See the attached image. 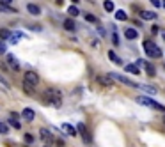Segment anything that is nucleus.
Here are the masks:
<instances>
[{"mask_svg":"<svg viewBox=\"0 0 165 147\" xmlns=\"http://www.w3.org/2000/svg\"><path fill=\"white\" fill-rule=\"evenodd\" d=\"M43 96H44V101H46L48 105H53V106H57V108L62 105V92L59 91V89H55V87L46 89Z\"/></svg>","mask_w":165,"mask_h":147,"instance_id":"1","label":"nucleus"},{"mask_svg":"<svg viewBox=\"0 0 165 147\" xmlns=\"http://www.w3.org/2000/svg\"><path fill=\"white\" fill-rule=\"evenodd\" d=\"M142 48H144V51H146V55L151 57V59H158V57H162V50L158 48L153 41H144L142 43Z\"/></svg>","mask_w":165,"mask_h":147,"instance_id":"2","label":"nucleus"},{"mask_svg":"<svg viewBox=\"0 0 165 147\" xmlns=\"http://www.w3.org/2000/svg\"><path fill=\"white\" fill-rule=\"evenodd\" d=\"M137 103L146 105V106H149V108H155V110H158V112H165V106L163 105H160V103H156L155 99L146 98V96H138V98H137Z\"/></svg>","mask_w":165,"mask_h":147,"instance_id":"3","label":"nucleus"},{"mask_svg":"<svg viewBox=\"0 0 165 147\" xmlns=\"http://www.w3.org/2000/svg\"><path fill=\"white\" fill-rule=\"evenodd\" d=\"M23 82H25V84H29V85H32V87H36V85H39L41 78H39V75H37L36 71H25V75H23Z\"/></svg>","mask_w":165,"mask_h":147,"instance_id":"4","label":"nucleus"},{"mask_svg":"<svg viewBox=\"0 0 165 147\" xmlns=\"http://www.w3.org/2000/svg\"><path fill=\"white\" fill-rule=\"evenodd\" d=\"M76 129H78V133L82 135V140L85 142V144H91V142H93V138H91V133H89V129H87V126L84 124V122H78Z\"/></svg>","mask_w":165,"mask_h":147,"instance_id":"5","label":"nucleus"},{"mask_svg":"<svg viewBox=\"0 0 165 147\" xmlns=\"http://www.w3.org/2000/svg\"><path fill=\"white\" fill-rule=\"evenodd\" d=\"M108 76L112 78V80H115V82H121V84L124 85H130V87H138V84H135V82H130L126 76H122V75H119V73H110Z\"/></svg>","mask_w":165,"mask_h":147,"instance_id":"6","label":"nucleus"},{"mask_svg":"<svg viewBox=\"0 0 165 147\" xmlns=\"http://www.w3.org/2000/svg\"><path fill=\"white\" fill-rule=\"evenodd\" d=\"M7 66H9V69H13V71H20V62H18V59H16L13 53H7Z\"/></svg>","mask_w":165,"mask_h":147,"instance_id":"7","label":"nucleus"},{"mask_svg":"<svg viewBox=\"0 0 165 147\" xmlns=\"http://www.w3.org/2000/svg\"><path fill=\"white\" fill-rule=\"evenodd\" d=\"M137 64H142L144 67H146V73L149 75V76H156V69H155V66L149 62H144V60H138Z\"/></svg>","mask_w":165,"mask_h":147,"instance_id":"8","label":"nucleus"},{"mask_svg":"<svg viewBox=\"0 0 165 147\" xmlns=\"http://www.w3.org/2000/svg\"><path fill=\"white\" fill-rule=\"evenodd\" d=\"M22 117L25 120H34V117H36V112L32 110V108H23V112H22Z\"/></svg>","mask_w":165,"mask_h":147,"instance_id":"9","label":"nucleus"},{"mask_svg":"<svg viewBox=\"0 0 165 147\" xmlns=\"http://www.w3.org/2000/svg\"><path fill=\"white\" fill-rule=\"evenodd\" d=\"M96 80H98V84H100V85H105V87L112 85V82H110L112 78L108 76V75H98V76H96Z\"/></svg>","mask_w":165,"mask_h":147,"instance_id":"10","label":"nucleus"},{"mask_svg":"<svg viewBox=\"0 0 165 147\" xmlns=\"http://www.w3.org/2000/svg\"><path fill=\"white\" fill-rule=\"evenodd\" d=\"M13 37V32L7 30V28H0V41H11Z\"/></svg>","mask_w":165,"mask_h":147,"instance_id":"11","label":"nucleus"},{"mask_svg":"<svg viewBox=\"0 0 165 147\" xmlns=\"http://www.w3.org/2000/svg\"><path fill=\"white\" fill-rule=\"evenodd\" d=\"M64 28H66V30H69V32L76 30V23H75V20H71V18H66V20H64Z\"/></svg>","mask_w":165,"mask_h":147,"instance_id":"12","label":"nucleus"},{"mask_svg":"<svg viewBox=\"0 0 165 147\" xmlns=\"http://www.w3.org/2000/svg\"><path fill=\"white\" fill-rule=\"evenodd\" d=\"M60 128H62V129H64L68 135H71V137H75V135L78 133V129H75V128H73L71 124H68V122H64V124H62Z\"/></svg>","mask_w":165,"mask_h":147,"instance_id":"13","label":"nucleus"},{"mask_svg":"<svg viewBox=\"0 0 165 147\" xmlns=\"http://www.w3.org/2000/svg\"><path fill=\"white\" fill-rule=\"evenodd\" d=\"M27 11H29L32 16H39V14H41V9H39V6H36V4H29V6H27Z\"/></svg>","mask_w":165,"mask_h":147,"instance_id":"14","label":"nucleus"},{"mask_svg":"<svg viewBox=\"0 0 165 147\" xmlns=\"http://www.w3.org/2000/svg\"><path fill=\"white\" fill-rule=\"evenodd\" d=\"M124 35H126V39H137V37H138V32H137L135 28H126V30H124Z\"/></svg>","mask_w":165,"mask_h":147,"instance_id":"15","label":"nucleus"},{"mask_svg":"<svg viewBox=\"0 0 165 147\" xmlns=\"http://www.w3.org/2000/svg\"><path fill=\"white\" fill-rule=\"evenodd\" d=\"M39 135H41V138H43L44 142H50V140H53V137H52V133L50 131H48V129H41V131H39Z\"/></svg>","mask_w":165,"mask_h":147,"instance_id":"16","label":"nucleus"},{"mask_svg":"<svg viewBox=\"0 0 165 147\" xmlns=\"http://www.w3.org/2000/svg\"><path fill=\"white\" fill-rule=\"evenodd\" d=\"M140 18H142V20H156V14L151 13V11H142V13H140Z\"/></svg>","mask_w":165,"mask_h":147,"instance_id":"17","label":"nucleus"},{"mask_svg":"<svg viewBox=\"0 0 165 147\" xmlns=\"http://www.w3.org/2000/svg\"><path fill=\"white\" fill-rule=\"evenodd\" d=\"M146 94H156V87H151V85H138Z\"/></svg>","mask_w":165,"mask_h":147,"instance_id":"18","label":"nucleus"},{"mask_svg":"<svg viewBox=\"0 0 165 147\" xmlns=\"http://www.w3.org/2000/svg\"><path fill=\"white\" fill-rule=\"evenodd\" d=\"M124 69L128 71V73H133V75H138V73H140V69L137 67V64H128Z\"/></svg>","mask_w":165,"mask_h":147,"instance_id":"19","label":"nucleus"},{"mask_svg":"<svg viewBox=\"0 0 165 147\" xmlns=\"http://www.w3.org/2000/svg\"><path fill=\"white\" fill-rule=\"evenodd\" d=\"M108 59H110V60H112V62H114V64H117V66L121 64V59H119V57L115 55V51H112V50L108 51Z\"/></svg>","mask_w":165,"mask_h":147,"instance_id":"20","label":"nucleus"},{"mask_svg":"<svg viewBox=\"0 0 165 147\" xmlns=\"http://www.w3.org/2000/svg\"><path fill=\"white\" fill-rule=\"evenodd\" d=\"M115 20L126 21V20H128V16H126V13H124V11H117V13H115Z\"/></svg>","mask_w":165,"mask_h":147,"instance_id":"21","label":"nucleus"},{"mask_svg":"<svg viewBox=\"0 0 165 147\" xmlns=\"http://www.w3.org/2000/svg\"><path fill=\"white\" fill-rule=\"evenodd\" d=\"M68 13H69V16H78L80 11H78V7L76 6H69L68 7Z\"/></svg>","mask_w":165,"mask_h":147,"instance_id":"22","label":"nucleus"},{"mask_svg":"<svg viewBox=\"0 0 165 147\" xmlns=\"http://www.w3.org/2000/svg\"><path fill=\"white\" fill-rule=\"evenodd\" d=\"M103 7H105V11L112 13V11H114V2H110V0H105V2H103Z\"/></svg>","mask_w":165,"mask_h":147,"instance_id":"23","label":"nucleus"},{"mask_svg":"<svg viewBox=\"0 0 165 147\" xmlns=\"http://www.w3.org/2000/svg\"><path fill=\"white\" fill-rule=\"evenodd\" d=\"M23 91L27 92V94H30V96H34V87L29 85V84H25V82H23Z\"/></svg>","mask_w":165,"mask_h":147,"instance_id":"24","label":"nucleus"},{"mask_svg":"<svg viewBox=\"0 0 165 147\" xmlns=\"http://www.w3.org/2000/svg\"><path fill=\"white\" fill-rule=\"evenodd\" d=\"M84 18H85V21H89V23H98V18H96L94 14H89V13H87Z\"/></svg>","mask_w":165,"mask_h":147,"instance_id":"25","label":"nucleus"},{"mask_svg":"<svg viewBox=\"0 0 165 147\" xmlns=\"http://www.w3.org/2000/svg\"><path fill=\"white\" fill-rule=\"evenodd\" d=\"M7 131H9V126L4 124V122H0V135H7Z\"/></svg>","mask_w":165,"mask_h":147,"instance_id":"26","label":"nucleus"},{"mask_svg":"<svg viewBox=\"0 0 165 147\" xmlns=\"http://www.w3.org/2000/svg\"><path fill=\"white\" fill-rule=\"evenodd\" d=\"M23 140H25V144H34V137H32L30 133H25Z\"/></svg>","mask_w":165,"mask_h":147,"instance_id":"27","label":"nucleus"},{"mask_svg":"<svg viewBox=\"0 0 165 147\" xmlns=\"http://www.w3.org/2000/svg\"><path fill=\"white\" fill-rule=\"evenodd\" d=\"M0 84L4 85L6 89H9V87H11V84H9L7 80H6V76H4V75H0Z\"/></svg>","mask_w":165,"mask_h":147,"instance_id":"28","label":"nucleus"},{"mask_svg":"<svg viewBox=\"0 0 165 147\" xmlns=\"http://www.w3.org/2000/svg\"><path fill=\"white\" fill-rule=\"evenodd\" d=\"M4 53H7V46L4 41H0V55H4Z\"/></svg>","mask_w":165,"mask_h":147,"instance_id":"29","label":"nucleus"},{"mask_svg":"<svg viewBox=\"0 0 165 147\" xmlns=\"http://www.w3.org/2000/svg\"><path fill=\"white\" fill-rule=\"evenodd\" d=\"M9 120H11L13 128H16V129H20V128H22V124H20V120H18V119H9Z\"/></svg>","mask_w":165,"mask_h":147,"instance_id":"30","label":"nucleus"},{"mask_svg":"<svg viewBox=\"0 0 165 147\" xmlns=\"http://www.w3.org/2000/svg\"><path fill=\"white\" fill-rule=\"evenodd\" d=\"M11 2H13V0H0V6L2 7H11Z\"/></svg>","mask_w":165,"mask_h":147,"instance_id":"31","label":"nucleus"},{"mask_svg":"<svg viewBox=\"0 0 165 147\" xmlns=\"http://www.w3.org/2000/svg\"><path fill=\"white\" fill-rule=\"evenodd\" d=\"M151 4L155 7H160V6H163V0H151Z\"/></svg>","mask_w":165,"mask_h":147,"instance_id":"32","label":"nucleus"},{"mask_svg":"<svg viewBox=\"0 0 165 147\" xmlns=\"http://www.w3.org/2000/svg\"><path fill=\"white\" fill-rule=\"evenodd\" d=\"M112 43H114V44H119V35H117L115 30H114V35H112Z\"/></svg>","mask_w":165,"mask_h":147,"instance_id":"33","label":"nucleus"},{"mask_svg":"<svg viewBox=\"0 0 165 147\" xmlns=\"http://www.w3.org/2000/svg\"><path fill=\"white\" fill-rule=\"evenodd\" d=\"M27 27H29V28H32V30H37V32L41 30V27H39V25H34V23H30V25H27Z\"/></svg>","mask_w":165,"mask_h":147,"instance_id":"34","label":"nucleus"},{"mask_svg":"<svg viewBox=\"0 0 165 147\" xmlns=\"http://www.w3.org/2000/svg\"><path fill=\"white\" fill-rule=\"evenodd\" d=\"M9 119H18V113H16V112H11V113H9Z\"/></svg>","mask_w":165,"mask_h":147,"instance_id":"35","label":"nucleus"},{"mask_svg":"<svg viewBox=\"0 0 165 147\" xmlns=\"http://www.w3.org/2000/svg\"><path fill=\"white\" fill-rule=\"evenodd\" d=\"M71 2H73V4H76V2H78V0H71Z\"/></svg>","mask_w":165,"mask_h":147,"instance_id":"36","label":"nucleus"},{"mask_svg":"<svg viewBox=\"0 0 165 147\" xmlns=\"http://www.w3.org/2000/svg\"><path fill=\"white\" fill-rule=\"evenodd\" d=\"M163 7H165V0H163Z\"/></svg>","mask_w":165,"mask_h":147,"instance_id":"37","label":"nucleus"},{"mask_svg":"<svg viewBox=\"0 0 165 147\" xmlns=\"http://www.w3.org/2000/svg\"><path fill=\"white\" fill-rule=\"evenodd\" d=\"M163 124H165V117H163Z\"/></svg>","mask_w":165,"mask_h":147,"instance_id":"38","label":"nucleus"},{"mask_svg":"<svg viewBox=\"0 0 165 147\" xmlns=\"http://www.w3.org/2000/svg\"><path fill=\"white\" fill-rule=\"evenodd\" d=\"M163 39H165V34H163Z\"/></svg>","mask_w":165,"mask_h":147,"instance_id":"39","label":"nucleus"},{"mask_svg":"<svg viewBox=\"0 0 165 147\" xmlns=\"http://www.w3.org/2000/svg\"><path fill=\"white\" fill-rule=\"evenodd\" d=\"M163 67H165V66H163Z\"/></svg>","mask_w":165,"mask_h":147,"instance_id":"40","label":"nucleus"},{"mask_svg":"<svg viewBox=\"0 0 165 147\" xmlns=\"http://www.w3.org/2000/svg\"><path fill=\"white\" fill-rule=\"evenodd\" d=\"M46 147H48V145H46Z\"/></svg>","mask_w":165,"mask_h":147,"instance_id":"41","label":"nucleus"}]
</instances>
